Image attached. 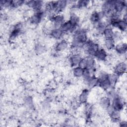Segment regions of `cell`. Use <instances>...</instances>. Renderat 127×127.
Here are the masks:
<instances>
[{
	"mask_svg": "<svg viewBox=\"0 0 127 127\" xmlns=\"http://www.w3.org/2000/svg\"><path fill=\"white\" fill-rule=\"evenodd\" d=\"M120 122V127H126L127 126V122L126 121H121L119 122Z\"/></svg>",
	"mask_w": 127,
	"mask_h": 127,
	"instance_id": "34",
	"label": "cell"
},
{
	"mask_svg": "<svg viewBox=\"0 0 127 127\" xmlns=\"http://www.w3.org/2000/svg\"><path fill=\"white\" fill-rule=\"evenodd\" d=\"M123 38V35L121 31L118 30L114 31L113 39L115 41L116 44L122 41Z\"/></svg>",
	"mask_w": 127,
	"mask_h": 127,
	"instance_id": "28",
	"label": "cell"
},
{
	"mask_svg": "<svg viewBox=\"0 0 127 127\" xmlns=\"http://www.w3.org/2000/svg\"><path fill=\"white\" fill-rule=\"evenodd\" d=\"M127 64L125 62H121L118 63L114 68V72L119 76L124 74L127 70Z\"/></svg>",
	"mask_w": 127,
	"mask_h": 127,
	"instance_id": "9",
	"label": "cell"
},
{
	"mask_svg": "<svg viewBox=\"0 0 127 127\" xmlns=\"http://www.w3.org/2000/svg\"><path fill=\"white\" fill-rule=\"evenodd\" d=\"M89 91L88 88L84 89L80 93L78 96V101L81 104H86L87 102Z\"/></svg>",
	"mask_w": 127,
	"mask_h": 127,
	"instance_id": "17",
	"label": "cell"
},
{
	"mask_svg": "<svg viewBox=\"0 0 127 127\" xmlns=\"http://www.w3.org/2000/svg\"><path fill=\"white\" fill-rule=\"evenodd\" d=\"M65 34L60 28H54L50 32V36L53 39L60 40Z\"/></svg>",
	"mask_w": 127,
	"mask_h": 127,
	"instance_id": "16",
	"label": "cell"
},
{
	"mask_svg": "<svg viewBox=\"0 0 127 127\" xmlns=\"http://www.w3.org/2000/svg\"><path fill=\"white\" fill-rule=\"evenodd\" d=\"M69 21L71 23L74 27L77 28L80 21V18L76 13L71 12L69 16Z\"/></svg>",
	"mask_w": 127,
	"mask_h": 127,
	"instance_id": "23",
	"label": "cell"
},
{
	"mask_svg": "<svg viewBox=\"0 0 127 127\" xmlns=\"http://www.w3.org/2000/svg\"><path fill=\"white\" fill-rule=\"evenodd\" d=\"M84 69L77 66L73 67L72 70V74L73 76L76 78H80L82 77Z\"/></svg>",
	"mask_w": 127,
	"mask_h": 127,
	"instance_id": "27",
	"label": "cell"
},
{
	"mask_svg": "<svg viewBox=\"0 0 127 127\" xmlns=\"http://www.w3.org/2000/svg\"><path fill=\"white\" fill-rule=\"evenodd\" d=\"M35 49H36V51H37V52L41 53L44 51L45 48L42 45H41L40 44H38L36 46Z\"/></svg>",
	"mask_w": 127,
	"mask_h": 127,
	"instance_id": "33",
	"label": "cell"
},
{
	"mask_svg": "<svg viewBox=\"0 0 127 127\" xmlns=\"http://www.w3.org/2000/svg\"><path fill=\"white\" fill-rule=\"evenodd\" d=\"M95 60L101 62H104L107 60L108 54L106 50L103 48H100L94 56Z\"/></svg>",
	"mask_w": 127,
	"mask_h": 127,
	"instance_id": "11",
	"label": "cell"
},
{
	"mask_svg": "<svg viewBox=\"0 0 127 127\" xmlns=\"http://www.w3.org/2000/svg\"><path fill=\"white\" fill-rule=\"evenodd\" d=\"M121 112L114 110L109 116L113 122H119L121 119Z\"/></svg>",
	"mask_w": 127,
	"mask_h": 127,
	"instance_id": "26",
	"label": "cell"
},
{
	"mask_svg": "<svg viewBox=\"0 0 127 127\" xmlns=\"http://www.w3.org/2000/svg\"><path fill=\"white\" fill-rule=\"evenodd\" d=\"M111 104L115 110L121 112L124 108L125 106V101L123 97L116 93L112 99Z\"/></svg>",
	"mask_w": 127,
	"mask_h": 127,
	"instance_id": "3",
	"label": "cell"
},
{
	"mask_svg": "<svg viewBox=\"0 0 127 127\" xmlns=\"http://www.w3.org/2000/svg\"><path fill=\"white\" fill-rule=\"evenodd\" d=\"M112 28H115L118 29V30L121 31L122 32H126L127 28V22L126 20H124L122 18L120 19L117 22H115L111 26Z\"/></svg>",
	"mask_w": 127,
	"mask_h": 127,
	"instance_id": "12",
	"label": "cell"
},
{
	"mask_svg": "<svg viewBox=\"0 0 127 127\" xmlns=\"http://www.w3.org/2000/svg\"><path fill=\"white\" fill-rule=\"evenodd\" d=\"M115 52L120 55L126 54L127 51V45L122 41L116 44L114 49Z\"/></svg>",
	"mask_w": 127,
	"mask_h": 127,
	"instance_id": "13",
	"label": "cell"
},
{
	"mask_svg": "<svg viewBox=\"0 0 127 127\" xmlns=\"http://www.w3.org/2000/svg\"><path fill=\"white\" fill-rule=\"evenodd\" d=\"M104 17L103 13L100 11H94L91 14L89 20L91 23L94 25H96L98 22H99Z\"/></svg>",
	"mask_w": 127,
	"mask_h": 127,
	"instance_id": "8",
	"label": "cell"
},
{
	"mask_svg": "<svg viewBox=\"0 0 127 127\" xmlns=\"http://www.w3.org/2000/svg\"><path fill=\"white\" fill-rule=\"evenodd\" d=\"M46 12L44 10H41L35 12L29 18V21L31 24H38L41 22Z\"/></svg>",
	"mask_w": 127,
	"mask_h": 127,
	"instance_id": "7",
	"label": "cell"
},
{
	"mask_svg": "<svg viewBox=\"0 0 127 127\" xmlns=\"http://www.w3.org/2000/svg\"><path fill=\"white\" fill-rule=\"evenodd\" d=\"M25 103L29 107H31L33 106L32 99L30 97H27L25 99Z\"/></svg>",
	"mask_w": 127,
	"mask_h": 127,
	"instance_id": "32",
	"label": "cell"
},
{
	"mask_svg": "<svg viewBox=\"0 0 127 127\" xmlns=\"http://www.w3.org/2000/svg\"><path fill=\"white\" fill-rule=\"evenodd\" d=\"M103 45L106 50L111 51L114 49L116 43L113 38H104Z\"/></svg>",
	"mask_w": 127,
	"mask_h": 127,
	"instance_id": "18",
	"label": "cell"
},
{
	"mask_svg": "<svg viewBox=\"0 0 127 127\" xmlns=\"http://www.w3.org/2000/svg\"><path fill=\"white\" fill-rule=\"evenodd\" d=\"M78 66H79V67L83 69L86 68V57H84L81 59V60H80L78 65Z\"/></svg>",
	"mask_w": 127,
	"mask_h": 127,
	"instance_id": "31",
	"label": "cell"
},
{
	"mask_svg": "<svg viewBox=\"0 0 127 127\" xmlns=\"http://www.w3.org/2000/svg\"><path fill=\"white\" fill-rule=\"evenodd\" d=\"M83 57L79 53L72 54L69 58V63L71 67L78 66L80 60Z\"/></svg>",
	"mask_w": 127,
	"mask_h": 127,
	"instance_id": "14",
	"label": "cell"
},
{
	"mask_svg": "<svg viewBox=\"0 0 127 127\" xmlns=\"http://www.w3.org/2000/svg\"><path fill=\"white\" fill-rule=\"evenodd\" d=\"M114 29L110 26H108L103 32L102 35L105 39L106 38H113L114 34Z\"/></svg>",
	"mask_w": 127,
	"mask_h": 127,
	"instance_id": "25",
	"label": "cell"
},
{
	"mask_svg": "<svg viewBox=\"0 0 127 127\" xmlns=\"http://www.w3.org/2000/svg\"><path fill=\"white\" fill-rule=\"evenodd\" d=\"M50 21L52 23L54 28H60L65 22L64 16L61 13L53 14L50 17Z\"/></svg>",
	"mask_w": 127,
	"mask_h": 127,
	"instance_id": "4",
	"label": "cell"
},
{
	"mask_svg": "<svg viewBox=\"0 0 127 127\" xmlns=\"http://www.w3.org/2000/svg\"><path fill=\"white\" fill-rule=\"evenodd\" d=\"M111 99L108 96H103L99 100V105L102 108L106 110L111 105Z\"/></svg>",
	"mask_w": 127,
	"mask_h": 127,
	"instance_id": "19",
	"label": "cell"
},
{
	"mask_svg": "<svg viewBox=\"0 0 127 127\" xmlns=\"http://www.w3.org/2000/svg\"><path fill=\"white\" fill-rule=\"evenodd\" d=\"M29 7L32 8L35 12L42 10L44 2L41 0H28L25 1V3Z\"/></svg>",
	"mask_w": 127,
	"mask_h": 127,
	"instance_id": "6",
	"label": "cell"
},
{
	"mask_svg": "<svg viewBox=\"0 0 127 127\" xmlns=\"http://www.w3.org/2000/svg\"><path fill=\"white\" fill-rule=\"evenodd\" d=\"M68 4V1L62 0L57 1V6L55 14L61 13V12L66 7Z\"/></svg>",
	"mask_w": 127,
	"mask_h": 127,
	"instance_id": "21",
	"label": "cell"
},
{
	"mask_svg": "<svg viewBox=\"0 0 127 127\" xmlns=\"http://www.w3.org/2000/svg\"><path fill=\"white\" fill-rule=\"evenodd\" d=\"M100 48L99 44L91 39H88L84 44L82 49L87 56L94 57L96 52Z\"/></svg>",
	"mask_w": 127,
	"mask_h": 127,
	"instance_id": "2",
	"label": "cell"
},
{
	"mask_svg": "<svg viewBox=\"0 0 127 127\" xmlns=\"http://www.w3.org/2000/svg\"><path fill=\"white\" fill-rule=\"evenodd\" d=\"M68 45V42L66 40H61L55 45V51L57 52H64L67 49Z\"/></svg>",
	"mask_w": 127,
	"mask_h": 127,
	"instance_id": "15",
	"label": "cell"
},
{
	"mask_svg": "<svg viewBox=\"0 0 127 127\" xmlns=\"http://www.w3.org/2000/svg\"><path fill=\"white\" fill-rule=\"evenodd\" d=\"M25 3V1L24 0H11V8H17L22 6Z\"/></svg>",
	"mask_w": 127,
	"mask_h": 127,
	"instance_id": "30",
	"label": "cell"
},
{
	"mask_svg": "<svg viewBox=\"0 0 127 127\" xmlns=\"http://www.w3.org/2000/svg\"><path fill=\"white\" fill-rule=\"evenodd\" d=\"M90 1L85 0H81L77 1L75 4L78 9L80 8H84L87 7L90 4Z\"/></svg>",
	"mask_w": 127,
	"mask_h": 127,
	"instance_id": "29",
	"label": "cell"
},
{
	"mask_svg": "<svg viewBox=\"0 0 127 127\" xmlns=\"http://www.w3.org/2000/svg\"><path fill=\"white\" fill-rule=\"evenodd\" d=\"M108 26V25L106 21H103L102 20H101L95 25L96 32L98 34L102 35L103 31Z\"/></svg>",
	"mask_w": 127,
	"mask_h": 127,
	"instance_id": "22",
	"label": "cell"
},
{
	"mask_svg": "<svg viewBox=\"0 0 127 127\" xmlns=\"http://www.w3.org/2000/svg\"><path fill=\"white\" fill-rule=\"evenodd\" d=\"M127 2L124 0H115L114 4V11L116 12L122 14V12L126 9Z\"/></svg>",
	"mask_w": 127,
	"mask_h": 127,
	"instance_id": "10",
	"label": "cell"
},
{
	"mask_svg": "<svg viewBox=\"0 0 127 127\" xmlns=\"http://www.w3.org/2000/svg\"><path fill=\"white\" fill-rule=\"evenodd\" d=\"M88 40L87 32L85 29L77 28L73 33L70 45V49L77 50L82 49Z\"/></svg>",
	"mask_w": 127,
	"mask_h": 127,
	"instance_id": "1",
	"label": "cell"
},
{
	"mask_svg": "<svg viewBox=\"0 0 127 127\" xmlns=\"http://www.w3.org/2000/svg\"><path fill=\"white\" fill-rule=\"evenodd\" d=\"M85 84L87 86L88 89H91L98 86L99 80L98 77L96 76L95 75L91 76Z\"/></svg>",
	"mask_w": 127,
	"mask_h": 127,
	"instance_id": "20",
	"label": "cell"
},
{
	"mask_svg": "<svg viewBox=\"0 0 127 127\" xmlns=\"http://www.w3.org/2000/svg\"><path fill=\"white\" fill-rule=\"evenodd\" d=\"M22 27L23 26L21 23H17L13 26L10 31L9 40H13L17 38L22 32Z\"/></svg>",
	"mask_w": 127,
	"mask_h": 127,
	"instance_id": "5",
	"label": "cell"
},
{
	"mask_svg": "<svg viewBox=\"0 0 127 127\" xmlns=\"http://www.w3.org/2000/svg\"><path fill=\"white\" fill-rule=\"evenodd\" d=\"M108 77L112 88H114L118 82L119 76L113 72L112 73H108Z\"/></svg>",
	"mask_w": 127,
	"mask_h": 127,
	"instance_id": "24",
	"label": "cell"
}]
</instances>
